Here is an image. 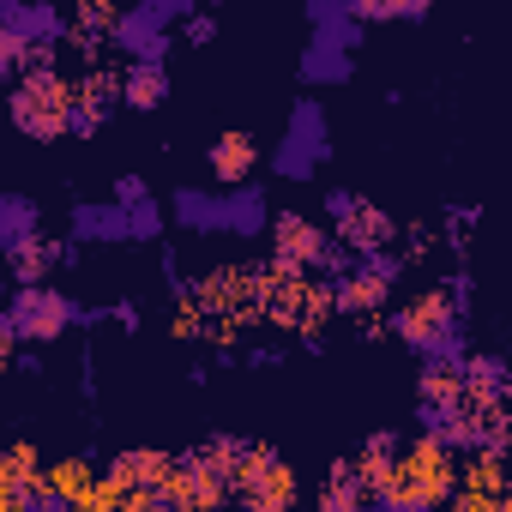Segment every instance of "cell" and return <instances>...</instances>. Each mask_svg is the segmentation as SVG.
Returning a JSON list of instances; mask_svg holds the SVG:
<instances>
[{"mask_svg":"<svg viewBox=\"0 0 512 512\" xmlns=\"http://www.w3.org/2000/svg\"><path fill=\"white\" fill-rule=\"evenodd\" d=\"M326 211H332V241L350 253V260H368V253H392V235H398V217L368 205L356 187H332L326 193Z\"/></svg>","mask_w":512,"mask_h":512,"instance_id":"cell-6","label":"cell"},{"mask_svg":"<svg viewBox=\"0 0 512 512\" xmlns=\"http://www.w3.org/2000/svg\"><path fill=\"white\" fill-rule=\"evenodd\" d=\"M356 25H386V19H428V0H350Z\"/></svg>","mask_w":512,"mask_h":512,"instance_id":"cell-29","label":"cell"},{"mask_svg":"<svg viewBox=\"0 0 512 512\" xmlns=\"http://www.w3.org/2000/svg\"><path fill=\"white\" fill-rule=\"evenodd\" d=\"M181 37H187V43H211V37H217V19L199 13V7H187V13H181Z\"/></svg>","mask_w":512,"mask_h":512,"instance_id":"cell-32","label":"cell"},{"mask_svg":"<svg viewBox=\"0 0 512 512\" xmlns=\"http://www.w3.org/2000/svg\"><path fill=\"white\" fill-rule=\"evenodd\" d=\"M13 356H19V338L7 332V320H0V374H7V368H13Z\"/></svg>","mask_w":512,"mask_h":512,"instance_id":"cell-38","label":"cell"},{"mask_svg":"<svg viewBox=\"0 0 512 512\" xmlns=\"http://www.w3.org/2000/svg\"><path fill=\"white\" fill-rule=\"evenodd\" d=\"M169 97V67L163 61H121V103L151 115L157 103Z\"/></svg>","mask_w":512,"mask_h":512,"instance_id":"cell-18","label":"cell"},{"mask_svg":"<svg viewBox=\"0 0 512 512\" xmlns=\"http://www.w3.org/2000/svg\"><path fill=\"white\" fill-rule=\"evenodd\" d=\"M97 482V470H91V458H55V464H43V476H37V488H31V500H49V506H67V500H79L85 488Z\"/></svg>","mask_w":512,"mask_h":512,"instance_id":"cell-17","label":"cell"},{"mask_svg":"<svg viewBox=\"0 0 512 512\" xmlns=\"http://www.w3.org/2000/svg\"><path fill=\"white\" fill-rule=\"evenodd\" d=\"M151 193H145V175H115V205L127 211V205H145Z\"/></svg>","mask_w":512,"mask_h":512,"instance_id":"cell-33","label":"cell"},{"mask_svg":"<svg viewBox=\"0 0 512 512\" xmlns=\"http://www.w3.org/2000/svg\"><path fill=\"white\" fill-rule=\"evenodd\" d=\"M398 253H368L356 260L344 278H332V314L344 320H374L386 302H392V284H398Z\"/></svg>","mask_w":512,"mask_h":512,"instance_id":"cell-10","label":"cell"},{"mask_svg":"<svg viewBox=\"0 0 512 512\" xmlns=\"http://www.w3.org/2000/svg\"><path fill=\"white\" fill-rule=\"evenodd\" d=\"M266 223V199H260V187H235V193H223V211H217V229H229V235H253Z\"/></svg>","mask_w":512,"mask_h":512,"instance_id":"cell-23","label":"cell"},{"mask_svg":"<svg viewBox=\"0 0 512 512\" xmlns=\"http://www.w3.org/2000/svg\"><path fill=\"white\" fill-rule=\"evenodd\" d=\"M19 67H25V43L0 25V73H19Z\"/></svg>","mask_w":512,"mask_h":512,"instance_id":"cell-34","label":"cell"},{"mask_svg":"<svg viewBox=\"0 0 512 512\" xmlns=\"http://www.w3.org/2000/svg\"><path fill=\"white\" fill-rule=\"evenodd\" d=\"M37 476H43V452H37V440H7V446H0V482H7V488H37Z\"/></svg>","mask_w":512,"mask_h":512,"instance_id":"cell-25","label":"cell"},{"mask_svg":"<svg viewBox=\"0 0 512 512\" xmlns=\"http://www.w3.org/2000/svg\"><path fill=\"white\" fill-rule=\"evenodd\" d=\"M272 266H284V272H314V278H344L356 260L332 241V229L320 223V217H308V211H278L272 217Z\"/></svg>","mask_w":512,"mask_h":512,"instance_id":"cell-3","label":"cell"},{"mask_svg":"<svg viewBox=\"0 0 512 512\" xmlns=\"http://www.w3.org/2000/svg\"><path fill=\"white\" fill-rule=\"evenodd\" d=\"M458 356L464 350H446V356H422V386H416V398H422V422L428 416H446V410H458L470 392H464V374H458Z\"/></svg>","mask_w":512,"mask_h":512,"instance_id":"cell-15","label":"cell"},{"mask_svg":"<svg viewBox=\"0 0 512 512\" xmlns=\"http://www.w3.org/2000/svg\"><path fill=\"white\" fill-rule=\"evenodd\" d=\"M115 512H169L163 494H115Z\"/></svg>","mask_w":512,"mask_h":512,"instance_id":"cell-35","label":"cell"},{"mask_svg":"<svg viewBox=\"0 0 512 512\" xmlns=\"http://www.w3.org/2000/svg\"><path fill=\"white\" fill-rule=\"evenodd\" d=\"M205 163H211V175H217L223 187H247V175L260 169V139H253L247 127H229V133L211 139Z\"/></svg>","mask_w":512,"mask_h":512,"instance_id":"cell-16","label":"cell"},{"mask_svg":"<svg viewBox=\"0 0 512 512\" xmlns=\"http://www.w3.org/2000/svg\"><path fill=\"white\" fill-rule=\"evenodd\" d=\"M464 320L458 308L446 302V290H416L404 302H392V338H404L416 356H446V350H464Z\"/></svg>","mask_w":512,"mask_h":512,"instance_id":"cell-4","label":"cell"},{"mask_svg":"<svg viewBox=\"0 0 512 512\" xmlns=\"http://www.w3.org/2000/svg\"><path fill=\"white\" fill-rule=\"evenodd\" d=\"M73 235L79 241H127V211L121 205H73Z\"/></svg>","mask_w":512,"mask_h":512,"instance_id":"cell-26","label":"cell"},{"mask_svg":"<svg viewBox=\"0 0 512 512\" xmlns=\"http://www.w3.org/2000/svg\"><path fill=\"white\" fill-rule=\"evenodd\" d=\"M458 488L464 494H482V500H506V452H464V470H458Z\"/></svg>","mask_w":512,"mask_h":512,"instance_id":"cell-21","label":"cell"},{"mask_svg":"<svg viewBox=\"0 0 512 512\" xmlns=\"http://www.w3.org/2000/svg\"><path fill=\"white\" fill-rule=\"evenodd\" d=\"M0 512H31V494H25V488H7V482H0Z\"/></svg>","mask_w":512,"mask_h":512,"instance_id":"cell-36","label":"cell"},{"mask_svg":"<svg viewBox=\"0 0 512 512\" xmlns=\"http://www.w3.org/2000/svg\"><path fill=\"white\" fill-rule=\"evenodd\" d=\"M314 512H368V488L350 476V458H338L332 470H326V482H320V500H314Z\"/></svg>","mask_w":512,"mask_h":512,"instance_id":"cell-22","label":"cell"},{"mask_svg":"<svg viewBox=\"0 0 512 512\" xmlns=\"http://www.w3.org/2000/svg\"><path fill=\"white\" fill-rule=\"evenodd\" d=\"M452 488H458V458L434 434H416L410 446H398V458L374 482L368 506L374 512H440Z\"/></svg>","mask_w":512,"mask_h":512,"instance_id":"cell-1","label":"cell"},{"mask_svg":"<svg viewBox=\"0 0 512 512\" xmlns=\"http://www.w3.org/2000/svg\"><path fill=\"white\" fill-rule=\"evenodd\" d=\"M163 229V211L145 199V205H127V241H151Z\"/></svg>","mask_w":512,"mask_h":512,"instance_id":"cell-31","label":"cell"},{"mask_svg":"<svg viewBox=\"0 0 512 512\" xmlns=\"http://www.w3.org/2000/svg\"><path fill=\"white\" fill-rule=\"evenodd\" d=\"M67 326H79V302L55 284H25L7 296V332L19 344H55L67 338Z\"/></svg>","mask_w":512,"mask_h":512,"instance_id":"cell-7","label":"cell"},{"mask_svg":"<svg viewBox=\"0 0 512 512\" xmlns=\"http://www.w3.org/2000/svg\"><path fill=\"white\" fill-rule=\"evenodd\" d=\"M398 446H404V440H398V428H374V434L362 440V452H350V476H356V482H362V488L374 494V482H380V476L392 470Z\"/></svg>","mask_w":512,"mask_h":512,"instance_id":"cell-20","label":"cell"},{"mask_svg":"<svg viewBox=\"0 0 512 512\" xmlns=\"http://www.w3.org/2000/svg\"><path fill=\"white\" fill-rule=\"evenodd\" d=\"M115 494H121V488H115V482H103V476H97V482H91V488H85V494H79V500H67V506H61V512H115Z\"/></svg>","mask_w":512,"mask_h":512,"instance_id":"cell-30","label":"cell"},{"mask_svg":"<svg viewBox=\"0 0 512 512\" xmlns=\"http://www.w3.org/2000/svg\"><path fill=\"white\" fill-rule=\"evenodd\" d=\"M229 494L235 500H278V506H296L302 500V482H296V464L272 446V440H247L235 470H229Z\"/></svg>","mask_w":512,"mask_h":512,"instance_id":"cell-8","label":"cell"},{"mask_svg":"<svg viewBox=\"0 0 512 512\" xmlns=\"http://www.w3.org/2000/svg\"><path fill=\"white\" fill-rule=\"evenodd\" d=\"M157 494H163L169 512H223V500H229V470L211 464L205 446H187V452H175V464H169V476H163Z\"/></svg>","mask_w":512,"mask_h":512,"instance_id":"cell-9","label":"cell"},{"mask_svg":"<svg viewBox=\"0 0 512 512\" xmlns=\"http://www.w3.org/2000/svg\"><path fill=\"white\" fill-rule=\"evenodd\" d=\"M13 368H25V374H43V356H37V350H19V356H13Z\"/></svg>","mask_w":512,"mask_h":512,"instance_id":"cell-40","label":"cell"},{"mask_svg":"<svg viewBox=\"0 0 512 512\" xmlns=\"http://www.w3.org/2000/svg\"><path fill=\"white\" fill-rule=\"evenodd\" d=\"M7 296H13V290H7V284H0V320H7Z\"/></svg>","mask_w":512,"mask_h":512,"instance_id":"cell-42","label":"cell"},{"mask_svg":"<svg viewBox=\"0 0 512 512\" xmlns=\"http://www.w3.org/2000/svg\"><path fill=\"white\" fill-rule=\"evenodd\" d=\"M169 464H175V452H163V446H121L109 458L103 482H115L121 494H157L163 476H169Z\"/></svg>","mask_w":512,"mask_h":512,"instance_id":"cell-13","label":"cell"},{"mask_svg":"<svg viewBox=\"0 0 512 512\" xmlns=\"http://www.w3.org/2000/svg\"><path fill=\"white\" fill-rule=\"evenodd\" d=\"M25 235H37V205L25 193H0V253Z\"/></svg>","mask_w":512,"mask_h":512,"instance_id":"cell-27","label":"cell"},{"mask_svg":"<svg viewBox=\"0 0 512 512\" xmlns=\"http://www.w3.org/2000/svg\"><path fill=\"white\" fill-rule=\"evenodd\" d=\"M109 320H121V326L133 332V326H139V308H133V302H109Z\"/></svg>","mask_w":512,"mask_h":512,"instance_id":"cell-39","label":"cell"},{"mask_svg":"<svg viewBox=\"0 0 512 512\" xmlns=\"http://www.w3.org/2000/svg\"><path fill=\"white\" fill-rule=\"evenodd\" d=\"M302 79H308V85H344V79H350V49L314 37V43L302 49Z\"/></svg>","mask_w":512,"mask_h":512,"instance_id":"cell-24","label":"cell"},{"mask_svg":"<svg viewBox=\"0 0 512 512\" xmlns=\"http://www.w3.org/2000/svg\"><path fill=\"white\" fill-rule=\"evenodd\" d=\"M67 260H79V247H73V241H49V235H25V241H13V247H7L13 290H25V284H49V272L67 266Z\"/></svg>","mask_w":512,"mask_h":512,"instance_id":"cell-14","label":"cell"},{"mask_svg":"<svg viewBox=\"0 0 512 512\" xmlns=\"http://www.w3.org/2000/svg\"><path fill=\"white\" fill-rule=\"evenodd\" d=\"M217 211H223V193H205V187H175V217L187 229H217Z\"/></svg>","mask_w":512,"mask_h":512,"instance_id":"cell-28","label":"cell"},{"mask_svg":"<svg viewBox=\"0 0 512 512\" xmlns=\"http://www.w3.org/2000/svg\"><path fill=\"white\" fill-rule=\"evenodd\" d=\"M115 109H121V61L79 67V79H73V115H67V133L91 139Z\"/></svg>","mask_w":512,"mask_h":512,"instance_id":"cell-12","label":"cell"},{"mask_svg":"<svg viewBox=\"0 0 512 512\" xmlns=\"http://www.w3.org/2000/svg\"><path fill=\"white\" fill-rule=\"evenodd\" d=\"M7 115L25 139L37 145H55L67 139V115H73V79L61 67H31L19 73V85L7 91Z\"/></svg>","mask_w":512,"mask_h":512,"instance_id":"cell-2","label":"cell"},{"mask_svg":"<svg viewBox=\"0 0 512 512\" xmlns=\"http://www.w3.org/2000/svg\"><path fill=\"white\" fill-rule=\"evenodd\" d=\"M368 512H374V506H368Z\"/></svg>","mask_w":512,"mask_h":512,"instance_id":"cell-43","label":"cell"},{"mask_svg":"<svg viewBox=\"0 0 512 512\" xmlns=\"http://www.w3.org/2000/svg\"><path fill=\"white\" fill-rule=\"evenodd\" d=\"M241 512H296V506H278V500H241Z\"/></svg>","mask_w":512,"mask_h":512,"instance_id":"cell-41","label":"cell"},{"mask_svg":"<svg viewBox=\"0 0 512 512\" xmlns=\"http://www.w3.org/2000/svg\"><path fill=\"white\" fill-rule=\"evenodd\" d=\"M284 362V350H272V344H260V350H247V368H278Z\"/></svg>","mask_w":512,"mask_h":512,"instance_id":"cell-37","label":"cell"},{"mask_svg":"<svg viewBox=\"0 0 512 512\" xmlns=\"http://www.w3.org/2000/svg\"><path fill=\"white\" fill-rule=\"evenodd\" d=\"M193 296L205 308V320H223L235 332L260 326V260H229L193 278Z\"/></svg>","mask_w":512,"mask_h":512,"instance_id":"cell-5","label":"cell"},{"mask_svg":"<svg viewBox=\"0 0 512 512\" xmlns=\"http://www.w3.org/2000/svg\"><path fill=\"white\" fill-rule=\"evenodd\" d=\"M320 163H326V109H320L314 97H302V103L290 109V133H284V145L272 151V169L290 175V181H302V175H314Z\"/></svg>","mask_w":512,"mask_h":512,"instance_id":"cell-11","label":"cell"},{"mask_svg":"<svg viewBox=\"0 0 512 512\" xmlns=\"http://www.w3.org/2000/svg\"><path fill=\"white\" fill-rule=\"evenodd\" d=\"M458 374H464V392L476 404H506V362L494 350H464L458 356Z\"/></svg>","mask_w":512,"mask_h":512,"instance_id":"cell-19","label":"cell"}]
</instances>
